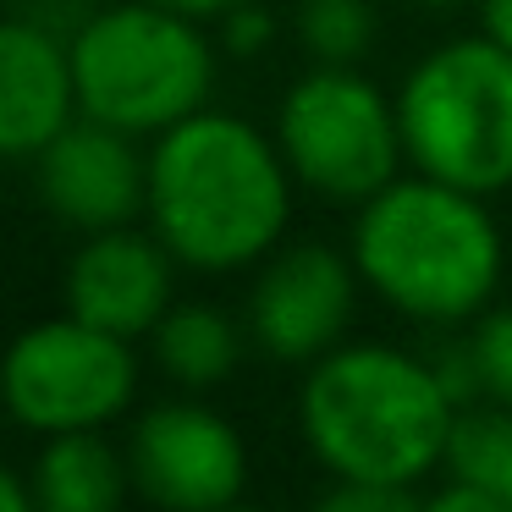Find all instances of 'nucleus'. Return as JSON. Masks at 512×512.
<instances>
[{
	"mask_svg": "<svg viewBox=\"0 0 512 512\" xmlns=\"http://www.w3.org/2000/svg\"><path fill=\"white\" fill-rule=\"evenodd\" d=\"M292 215V171L276 138L226 111L166 127L149 149V232L177 265L226 276L270 259Z\"/></svg>",
	"mask_w": 512,
	"mask_h": 512,
	"instance_id": "f257e3e1",
	"label": "nucleus"
},
{
	"mask_svg": "<svg viewBox=\"0 0 512 512\" xmlns=\"http://www.w3.org/2000/svg\"><path fill=\"white\" fill-rule=\"evenodd\" d=\"M457 402L419 353L386 342L331 347L298 391L309 452L353 485H413L446 463Z\"/></svg>",
	"mask_w": 512,
	"mask_h": 512,
	"instance_id": "f03ea898",
	"label": "nucleus"
},
{
	"mask_svg": "<svg viewBox=\"0 0 512 512\" xmlns=\"http://www.w3.org/2000/svg\"><path fill=\"white\" fill-rule=\"evenodd\" d=\"M353 265L375 298L424 325L479 320L501 281V232L485 199L435 177H397L358 204Z\"/></svg>",
	"mask_w": 512,
	"mask_h": 512,
	"instance_id": "7ed1b4c3",
	"label": "nucleus"
},
{
	"mask_svg": "<svg viewBox=\"0 0 512 512\" xmlns=\"http://www.w3.org/2000/svg\"><path fill=\"white\" fill-rule=\"evenodd\" d=\"M78 116L122 127L133 138H160L210 105L215 45L193 17L149 0H122L89 12L67 39Z\"/></svg>",
	"mask_w": 512,
	"mask_h": 512,
	"instance_id": "20e7f679",
	"label": "nucleus"
},
{
	"mask_svg": "<svg viewBox=\"0 0 512 512\" xmlns=\"http://www.w3.org/2000/svg\"><path fill=\"white\" fill-rule=\"evenodd\" d=\"M397 122L419 177L479 199L512 188V50L485 34L430 50L402 83Z\"/></svg>",
	"mask_w": 512,
	"mask_h": 512,
	"instance_id": "39448f33",
	"label": "nucleus"
},
{
	"mask_svg": "<svg viewBox=\"0 0 512 512\" xmlns=\"http://www.w3.org/2000/svg\"><path fill=\"white\" fill-rule=\"evenodd\" d=\"M276 149L292 182L331 204H369L397 182L408 155L397 100H386L358 67L303 72L276 111Z\"/></svg>",
	"mask_w": 512,
	"mask_h": 512,
	"instance_id": "423d86ee",
	"label": "nucleus"
},
{
	"mask_svg": "<svg viewBox=\"0 0 512 512\" xmlns=\"http://www.w3.org/2000/svg\"><path fill=\"white\" fill-rule=\"evenodd\" d=\"M133 391V342L78 320V314L28 325L0 353V408L39 435L105 430L116 413H127Z\"/></svg>",
	"mask_w": 512,
	"mask_h": 512,
	"instance_id": "0eeeda50",
	"label": "nucleus"
},
{
	"mask_svg": "<svg viewBox=\"0 0 512 512\" xmlns=\"http://www.w3.org/2000/svg\"><path fill=\"white\" fill-rule=\"evenodd\" d=\"M127 468L160 512H215L243 496L248 452L232 419L204 402H155L127 435Z\"/></svg>",
	"mask_w": 512,
	"mask_h": 512,
	"instance_id": "6e6552de",
	"label": "nucleus"
},
{
	"mask_svg": "<svg viewBox=\"0 0 512 512\" xmlns=\"http://www.w3.org/2000/svg\"><path fill=\"white\" fill-rule=\"evenodd\" d=\"M358 265H347L325 243H298L265 259L254 292H248V331L281 364H314L331 347L358 303Z\"/></svg>",
	"mask_w": 512,
	"mask_h": 512,
	"instance_id": "1a4fd4ad",
	"label": "nucleus"
},
{
	"mask_svg": "<svg viewBox=\"0 0 512 512\" xmlns=\"http://www.w3.org/2000/svg\"><path fill=\"white\" fill-rule=\"evenodd\" d=\"M34 177L45 210L78 232L133 226V215L149 210V160L138 155L133 133L89 122V116H78L67 133L39 149Z\"/></svg>",
	"mask_w": 512,
	"mask_h": 512,
	"instance_id": "9d476101",
	"label": "nucleus"
},
{
	"mask_svg": "<svg viewBox=\"0 0 512 512\" xmlns=\"http://www.w3.org/2000/svg\"><path fill=\"white\" fill-rule=\"evenodd\" d=\"M171 254L155 232H133V226H111V232H89L83 248L67 265V314L100 325L111 336H155V325L171 309Z\"/></svg>",
	"mask_w": 512,
	"mask_h": 512,
	"instance_id": "9b49d317",
	"label": "nucleus"
},
{
	"mask_svg": "<svg viewBox=\"0 0 512 512\" xmlns=\"http://www.w3.org/2000/svg\"><path fill=\"white\" fill-rule=\"evenodd\" d=\"M78 122L72 50L34 17H0V160H34Z\"/></svg>",
	"mask_w": 512,
	"mask_h": 512,
	"instance_id": "f8f14e48",
	"label": "nucleus"
},
{
	"mask_svg": "<svg viewBox=\"0 0 512 512\" xmlns=\"http://www.w3.org/2000/svg\"><path fill=\"white\" fill-rule=\"evenodd\" d=\"M28 485H34L39 512H122L133 468H127V452H116L100 430H72L45 441Z\"/></svg>",
	"mask_w": 512,
	"mask_h": 512,
	"instance_id": "ddd939ff",
	"label": "nucleus"
},
{
	"mask_svg": "<svg viewBox=\"0 0 512 512\" xmlns=\"http://www.w3.org/2000/svg\"><path fill=\"white\" fill-rule=\"evenodd\" d=\"M237 353H243V336L232 314L215 303H171L166 320L155 325V364L188 391L221 386L237 369Z\"/></svg>",
	"mask_w": 512,
	"mask_h": 512,
	"instance_id": "4468645a",
	"label": "nucleus"
},
{
	"mask_svg": "<svg viewBox=\"0 0 512 512\" xmlns=\"http://www.w3.org/2000/svg\"><path fill=\"white\" fill-rule=\"evenodd\" d=\"M375 34V0H298V45L314 56V67H353Z\"/></svg>",
	"mask_w": 512,
	"mask_h": 512,
	"instance_id": "2eb2a0df",
	"label": "nucleus"
},
{
	"mask_svg": "<svg viewBox=\"0 0 512 512\" xmlns=\"http://www.w3.org/2000/svg\"><path fill=\"white\" fill-rule=\"evenodd\" d=\"M512 463V413L507 408H457L446 435V468L452 479L496 490Z\"/></svg>",
	"mask_w": 512,
	"mask_h": 512,
	"instance_id": "dca6fc26",
	"label": "nucleus"
},
{
	"mask_svg": "<svg viewBox=\"0 0 512 512\" xmlns=\"http://www.w3.org/2000/svg\"><path fill=\"white\" fill-rule=\"evenodd\" d=\"M468 342H474V358H479L485 397L512 413V309H485L468 331Z\"/></svg>",
	"mask_w": 512,
	"mask_h": 512,
	"instance_id": "f3484780",
	"label": "nucleus"
},
{
	"mask_svg": "<svg viewBox=\"0 0 512 512\" xmlns=\"http://www.w3.org/2000/svg\"><path fill=\"white\" fill-rule=\"evenodd\" d=\"M314 512H424V501H413L408 485H353V479H336V490H325L314 501Z\"/></svg>",
	"mask_w": 512,
	"mask_h": 512,
	"instance_id": "a211bd4d",
	"label": "nucleus"
},
{
	"mask_svg": "<svg viewBox=\"0 0 512 512\" xmlns=\"http://www.w3.org/2000/svg\"><path fill=\"white\" fill-rule=\"evenodd\" d=\"M221 28H226V50L232 56H259V50L270 45V34H276V23H270V12L265 6H254V0H243V6H232V12L221 17Z\"/></svg>",
	"mask_w": 512,
	"mask_h": 512,
	"instance_id": "6ab92c4d",
	"label": "nucleus"
},
{
	"mask_svg": "<svg viewBox=\"0 0 512 512\" xmlns=\"http://www.w3.org/2000/svg\"><path fill=\"white\" fill-rule=\"evenodd\" d=\"M424 512H512V507L496 496V490L468 485V479H452L446 490H435V496L424 501Z\"/></svg>",
	"mask_w": 512,
	"mask_h": 512,
	"instance_id": "aec40b11",
	"label": "nucleus"
},
{
	"mask_svg": "<svg viewBox=\"0 0 512 512\" xmlns=\"http://www.w3.org/2000/svg\"><path fill=\"white\" fill-rule=\"evenodd\" d=\"M479 34L512 50V0H479Z\"/></svg>",
	"mask_w": 512,
	"mask_h": 512,
	"instance_id": "412c9836",
	"label": "nucleus"
},
{
	"mask_svg": "<svg viewBox=\"0 0 512 512\" xmlns=\"http://www.w3.org/2000/svg\"><path fill=\"white\" fill-rule=\"evenodd\" d=\"M0 512H39L34 507V485H28V479H17L6 463H0Z\"/></svg>",
	"mask_w": 512,
	"mask_h": 512,
	"instance_id": "4be33fe9",
	"label": "nucleus"
},
{
	"mask_svg": "<svg viewBox=\"0 0 512 512\" xmlns=\"http://www.w3.org/2000/svg\"><path fill=\"white\" fill-rule=\"evenodd\" d=\"M149 6H166V12H177V17L204 23V17H226L232 6H243V0H149Z\"/></svg>",
	"mask_w": 512,
	"mask_h": 512,
	"instance_id": "5701e85b",
	"label": "nucleus"
},
{
	"mask_svg": "<svg viewBox=\"0 0 512 512\" xmlns=\"http://www.w3.org/2000/svg\"><path fill=\"white\" fill-rule=\"evenodd\" d=\"M496 496H501V501H507V507H512V463H507V474H501V485H496Z\"/></svg>",
	"mask_w": 512,
	"mask_h": 512,
	"instance_id": "b1692460",
	"label": "nucleus"
},
{
	"mask_svg": "<svg viewBox=\"0 0 512 512\" xmlns=\"http://www.w3.org/2000/svg\"><path fill=\"white\" fill-rule=\"evenodd\" d=\"M413 6H430V12H452V6H463V0H413Z\"/></svg>",
	"mask_w": 512,
	"mask_h": 512,
	"instance_id": "393cba45",
	"label": "nucleus"
},
{
	"mask_svg": "<svg viewBox=\"0 0 512 512\" xmlns=\"http://www.w3.org/2000/svg\"><path fill=\"white\" fill-rule=\"evenodd\" d=\"M215 512H265V507H243V501H232V507H215Z\"/></svg>",
	"mask_w": 512,
	"mask_h": 512,
	"instance_id": "a878e982",
	"label": "nucleus"
}]
</instances>
